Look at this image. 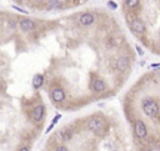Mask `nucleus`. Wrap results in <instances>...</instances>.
<instances>
[{"label": "nucleus", "mask_w": 160, "mask_h": 151, "mask_svg": "<svg viewBox=\"0 0 160 151\" xmlns=\"http://www.w3.org/2000/svg\"><path fill=\"white\" fill-rule=\"evenodd\" d=\"M141 108H143V111H144V114L146 116H149V118L154 119L156 115L160 112V109H159V104L156 102L154 99H144L141 102Z\"/></svg>", "instance_id": "1"}, {"label": "nucleus", "mask_w": 160, "mask_h": 151, "mask_svg": "<svg viewBox=\"0 0 160 151\" xmlns=\"http://www.w3.org/2000/svg\"><path fill=\"white\" fill-rule=\"evenodd\" d=\"M134 132L139 139H144V137L148 135V130H146L145 124L141 121V120H137L134 124Z\"/></svg>", "instance_id": "2"}, {"label": "nucleus", "mask_w": 160, "mask_h": 151, "mask_svg": "<svg viewBox=\"0 0 160 151\" xmlns=\"http://www.w3.org/2000/svg\"><path fill=\"white\" fill-rule=\"evenodd\" d=\"M103 128H104V121L101 119L94 118L88 121V129L93 132H99L103 130Z\"/></svg>", "instance_id": "3"}, {"label": "nucleus", "mask_w": 160, "mask_h": 151, "mask_svg": "<svg viewBox=\"0 0 160 151\" xmlns=\"http://www.w3.org/2000/svg\"><path fill=\"white\" fill-rule=\"evenodd\" d=\"M130 27H131L133 31L137 33V34H144L145 30H146L145 24L143 23L140 19H138V18H134L130 21Z\"/></svg>", "instance_id": "4"}, {"label": "nucleus", "mask_w": 160, "mask_h": 151, "mask_svg": "<svg viewBox=\"0 0 160 151\" xmlns=\"http://www.w3.org/2000/svg\"><path fill=\"white\" fill-rule=\"evenodd\" d=\"M19 27L20 30L24 33H28V31H33L34 29H35V23L31 19H21L19 23Z\"/></svg>", "instance_id": "5"}, {"label": "nucleus", "mask_w": 160, "mask_h": 151, "mask_svg": "<svg viewBox=\"0 0 160 151\" xmlns=\"http://www.w3.org/2000/svg\"><path fill=\"white\" fill-rule=\"evenodd\" d=\"M50 96H52V100L54 102H61V101L65 100V92H64V90L60 88L53 89L52 92H50Z\"/></svg>", "instance_id": "6"}, {"label": "nucleus", "mask_w": 160, "mask_h": 151, "mask_svg": "<svg viewBox=\"0 0 160 151\" xmlns=\"http://www.w3.org/2000/svg\"><path fill=\"white\" fill-rule=\"evenodd\" d=\"M94 21H95V18H94L93 14H90V13L81 14L80 18H79V23L83 26H90V25H93L94 24Z\"/></svg>", "instance_id": "7"}, {"label": "nucleus", "mask_w": 160, "mask_h": 151, "mask_svg": "<svg viewBox=\"0 0 160 151\" xmlns=\"http://www.w3.org/2000/svg\"><path fill=\"white\" fill-rule=\"evenodd\" d=\"M44 112H45V108L44 105H38L33 111V119L35 122H39L42 121L43 118H44Z\"/></svg>", "instance_id": "8"}, {"label": "nucleus", "mask_w": 160, "mask_h": 151, "mask_svg": "<svg viewBox=\"0 0 160 151\" xmlns=\"http://www.w3.org/2000/svg\"><path fill=\"white\" fill-rule=\"evenodd\" d=\"M130 65V60L128 56H120L116 60V69L119 71H125Z\"/></svg>", "instance_id": "9"}, {"label": "nucleus", "mask_w": 160, "mask_h": 151, "mask_svg": "<svg viewBox=\"0 0 160 151\" xmlns=\"http://www.w3.org/2000/svg\"><path fill=\"white\" fill-rule=\"evenodd\" d=\"M91 88H93V90L95 92H101L105 90V88H106V85H105V82L103 80H100V79H98V80H94L93 84H91Z\"/></svg>", "instance_id": "10"}, {"label": "nucleus", "mask_w": 160, "mask_h": 151, "mask_svg": "<svg viewBox=\"0 0 160 151\" xmlns=\"http://www.w3.org/2000/svg\"><path fill=\"white\" fill-rule=\"evenodd\" d=\"M44 85V76L42 74H35L33 78V86L34 89H40Z\"/></svg>", "instance_id": "11"}, {"label": "nucleus", "mask_w": 160, "mask_h": 151, "mask_svg": "<svg viewBox=\"0 0 160 151\" xmlns=\"http://www.w3.org/2000/svg\"><path fill=\"white\" fill-rule=\"evenodd\" d=\"M60 6V1L59 0H49L46 3V10H54Z\"/></svg>", "instance_id": "12"}, {"label": "nucleus", "mask_w": 160, "mask_h": 151, "mask_svg": "<svg viewBox=\"0 0 160 151\" xmlns=\"http://www.w3.org/2000/svg\"><path fill=\"white\" fill-rule=\"evenodd\" d=\"M125 5H127V8L129 9H137L139 6V3H140V0H125Z\"/></svg>", "instance_id": "13"}, {"label": "nucleus", "mask_w": 160, "mask_h": 151, "mask_svg": "<svg viewBox=\"0 0 160 151\" xmlns=\"http://www.w3.org/2000/svg\"><path fill=\"white\" fill-rule=\"evenodd\" d=\"M60 118H61V115H60V114H58V115L55 116V118H54V119H53V121H52V125H50V126H49V128H48V129H46V132H49V131H50V130H52V129L54 128V126H55V124H56L58 121H59V120H60Z\"/></svg>", "instance_id": "14"}, {"label": "nucleus", "mask_w": 160, "mask_h": 151, "mask_svg": "<svg viewBox=\"0 0 160 151\" xmlns=\"http://www.w3.org/2000/svg\"><path fill=\"white\" fill-rule=\"evenodd\" d=\"M61 137H63V140H69L70 137H71V132H69V131H63L61 132Z\"/></svg>", "instance_id": "15"}, {"label": "nucleus", "mask_w": 160, "mask_h": 151, "mask_svg": "<svg viewBox=\"0 0 160 151\" xmlns=\"http://www.w3.org/2000/svg\"><path fill=\"white\" fill-rule=\"evenodd\" d=\"M108 6H109V8H110V9L115 10V9L118 8V4H116V3H115V1H113V0H109V1H108Z\"/></svg>", "instance_id": "16"}, {"label": "nucleus", "mask_w": 160, "mask_h": 151, "mask_svg": "<svg viewBox=\"0 0 160 151\" xmlns=\"http://www.w3.org/2000/svg\"><path fill=\"white\" fill-rule=\"evenodd\" d=\"M55 151H69V150H68L65 146H58Z\"/></svg>", "instance_id": "17"}, {"label": "nucleus", "mask_w": 160, "mask_h": 151, "mask_svg": "<svg viewBox=\"0 0 160 151\" xmlns=\"http://www.w3.org/2000/svg\"><path fill=\"white\" fill-rule=\"evenodd\" d=\"M13 9H15V10H18V11H20V13H25V14H26V13H28V11H26V10H24V9H20V8H19V6H15V5H14V6H13Z\"/></svg>", "instance_id": "18"}, {"label": "nucleus", "mask_w": 160, "mask_h": 151, "mask_svg": "<svg viewBox=\"0 0 160 151\" xmlns=\"http://www.w3.org/2000/svg\"><path fill=\"white\" fill-rule=\"evenodd\" d=\"M135 49L138 50V54H139V55H143V54H144V51H143V49H141V47L139 46V45H137V46H135Z\"/></svg>", "instance_id": "19"}, {"label": "nucleus", "mask_w": 160, "mask_h": 151, "mask_svg": "<svg viewBox=\"0 0 160 151\" xmlns=\"http://www.w3.org/2000/svg\"><path fill=\"white\" fill-rule=\"evenodd\" d=\"M19 151H29V149H28V147H21Z\"/></svg>", "instance_id": "20"}]
</instances>
